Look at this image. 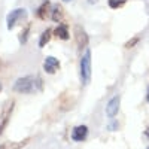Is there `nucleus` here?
Masks as SVG:
<instances>
[{"label":"nucleus","instance_id":"f257e3e1","mask_svg":"<svg viewBox=\"0 0 149 149\" xmlns=\"http://www.w3.org/2000/svg\"><path fill=\"white\" fill-rule=\"evenodd\" d=\"M14 90L21 94H30L42 90V81L36 76H22L15 81Z\"/></svg>","mask_w":149,"mask_h":149},{"label":"nucleus","instance_id":"f03ea898","mask_svg":"<svg viewBox=\"0 0 149 149\" xmlns=\"http://www.w3.org/2000/svg\"><path fill=\"white\" fill-rule=\"evenodd\" d=\"M79 72H81V81L84 85H86L91 79V49L86 48L85 52L81 58L79 64Z\"/></svg>","mask_w":149,"mask_h":149},{"label":"nucleus","instance_id":"7ed1b4c3","mask_svg":"<svg viewBox=\"0 0 149 149\" xmlns=\"http://www.w3.org/2000/svg\"><path fill=\"white\" fill-rule=\"evenodd\" d=\"M14 106H15V100L14 98H9L5 102L2 110H0V134H2L8 125V122L12 116V112H14Z\"/></svg>","mask_w":149,"mask_h":149},{"label":"nucleus","instance_id":"20e7f679","mask_svg":"<svg viewBox=\"0 0 149 149\" xmlns=\"http://www.w3.org/2000/svg\"><path fill=\"white\" fill-rule=\"evenodd\" d=\"M26 17H27V10H26V9H22V8H18V9H14L12 12H9L8 17H6L8 29L12 30V29H14L17 24L21 21V19H24Z\"/></svg>","mask_w":149,"mask_h":149},{"label":"nucleus","instance_id":"39448f33","mask_svg":"<svg viewBox=\"0 0 149 149\" xmlns=\"http://www.w3.org/2000/svg\"><path fill=\"white\" fill-rule=\"evenodd\" d=\"M74 39H76V45H78L79 49H84L88 45V34H86V31L79 26V24L74 26Z\"/></svg>","mask_w":149,"mask_h":149},{"label":"nucleus","instance_id":"423d86ee","mask_svg":"<svg viewBox=\"0 0 149 149\" xmlns=\"http://www.w3.org/2000/svg\"><path fill=\"white\" fill-rule=\"evenodd\" d=\"M119 104H121V97H119V94H116L107 102V104H106V115L109 118H113L119 112Z\"/></svg>","mask_w":149,"mask_h":149},{"label":"nucleus","instance_id":"0eeeda50","mask_svg":"<svg viewBox=\"0 0 149 149\" xmlns=\"http://www.w3.org/2000/svg\"><path fill=\"white\" fill-rule=\"evenodd\" d=\"M74 104V98H73V94H69V93H63L58 98V106L61 110H70Z\"/></svg>","mask_w":149,"mask_h":149},{"label":"nucleus","instance_id":"6e6552de","mask_svg":"<svg viewBox=\"0 0 149 149\" xmlns=\"http://www.w3.org/2000/svg\"><path fill=\"white\" fill-rule=\"evenodd\" d=\"M60 69V61L55 57H46L43 61V70L49 74L57 73V70Z\"/></svg>","mask_w":149,"mask_h":149},{"label":"nucleus","instance_id":"1a4fd4ad","mask_svg":"<svg viewBox=\"0 0 149 149\" xmlns=\"http://www.w3.org/2000/svg\"><path fill=\"white\" fill-rule=\"evenodd\" d=\"M88 134V127L86 125H76L72 130V140L74 142H84Z\"/></svg>","mask_w":149,"mask_h":149},{"label":"nucleus","instance_id":"9d476101","mask_svg":"<svg viewBox=\"0 0 149 149\" xmlns=\"http://www.w3.org/2000/svg\"><path fill=\"white\" fill-rule=\"evenodd\" d=\"M54 34L61 40H69L70 39V33H69V26L61 22L57 29H54Z\"/></svg>","mask_w":149,"mask_h":149},{"label":"nucleus","instance_id":"9b49d317","mask_svg":"<svg viewBox=\"0 0 149 149\" xmlns=\"http://www.w3.org/2000/svg\"><path fill=\"white\" fill-rule=\"evenodd\" d=\"M49 6H51V3H49V0H45V2L37 8L36 10V17L40 18V19H46L48 18V14H49Z\"/></svg>","mask_w":149,"mask_h":149},{"label":"nucleus","instance_id":"f8f14e48","mask_svg":"<svg viewBox=\"0 0 149 149\" xmlns=\"http://www.w3.org/2000/svg\"><path fill=\"white\" fill-rule=\"evenodd\" d=\"M64 18V9L63 6H60V5H54L52 8V12H51V19L55 21V22H61Z\"/></svg>","mask_w":149,"mask_h":149},{"label":"nucleus","instance_id":"ddd939ff","mask_svg":"<svg viewBox=\"0 0 149 149\" xmlns=\"http://www.w3.org/2000/svg\"><path fill=\"white\" fill-rule=\"evenodd\" d=\"M52 33H54V31H52L51 29H46V30L42 33V36H40V40H39V46H40V48H43V46H45V45H46L49 40H51Z\"/></svg>","mask_w":149,"mask_h":149},{"label":"nucleus","instance_id":"4468645a","mask_svg":"<svg viewBox=\"0 0 149 149\" xmlns=\"http://www.w3.org/2000/svg\"><path fill=\"white\" fill-rule=\"evenodd\" d=\"M30 142V137H27V139H24V140H21V142H14V143H6L5 145V149H21L22 146H26L27 143Z\"/></svg>","mask_w":149,"mask_h":149},{"label":"nucleus","instance_id":"2eb2a0df","mask_svg":"<svg viewBox=\"0 0 149 149\" xmlns=\"http://www.w3.org/2000/svg\"><path fill=\"white\" fill-rule=\"evenodd\" d=\"M29 31H30V24H27V26H26V29H22V31L19 33V43H21V45L27 42Z\"/></svg>","mask_w":149,"mask_h":149},{"label":"nucleus","instance_id":"dca6fc26","mask_svg":"<svg viewBox=\"0 0 149 149\" xmlns=\"http://www.w3.org/2000/svg\"><path fill=\"white\" fill-rule=\"evenodd\" d=\"M127 3V0H107V5L112 8V9H118L121 6H124Z\"/></svg>","mask_w":149,"mask_h":149},{"label":"nucleus","instance_id":"f3484780","mask_svg":"<svg viewBox=\"0 0 149 149\" xmlns=\"http://www.w3.org/2000/svg\"><path fill=\"white\" fill-rule=\"evenodd\" d=\"M137 42H139V37L136 36V37H133V39H130V40H128L125 45H124V46H125V48L128 49V48H133V46H134L136 43H137Z\"/></svg>","mask_w":149,"mask_h":149},{"label":"nucleus","instance_id":"a211bd4d","mask_svg":"<svg viewBox=\"0 0 149 149\" xmlns=\"http://www.w3.org/2000/svg\"><path fill=\"white\" fill-rule=\"evenodd\" d=\"M146 136H148V139H149V127L146 128Z\"/></svg>","mask_w":149,"mask_h":149},{"label":"nucleus","instance_id":"6ab92c4d","mask_svg":"<svg viewBox=\"0 0 149 149\" xmlns=\"http://www.w3.org/2000/svg\"><path fill=\"white\" fill-rule=\"evenodd\" d=\"M146 100L149 102V88H148V95H146Z\"/></svg>","mask_w":149,"mask_h":149},{"label":"nucleus","instance_id":"aec40b11","mask_svg":"<svg viewBox=\"0 0 149 149\" xmlns=\"http://www.w3.org/2000/svg\"><path fill=\"white\" fill-rule=\"evenodd\" d=\"M2 88H3V86H2V82H0V91H2Z\"/></svg>","mask_w":149,"mask_h":149},{"label":"nucleus","instance_id":"412c9836","mask_svg":"<svg viewBox=\"0 0 149 149\" xmlns=\"http://www.w3.org/2000/svg\"><path fill=\"white\" fill-rule=\"evenodd\" d=\"M0 149H5V145H2V146H0Z\"/></svg>","mask_w":149,"mask_h":149},{"label":"nucleus","instance_id":"4be33fe9","mask_svg":"<svg viewBox=\"0 0 149 149\" xmlns=\"http://www.w3.org/2000/svg\"><path fill=\"white\" fill-rule=\"evenodd\" d=\"M0 67H2V60H0Z\"/></svg>","mask_w":149,"mask_h":149},{"label":"nucleus","instance_id":"5701e85b","mask_svg":"<svg viewBox=\"0 0 149 149\" xmlns=\"http://www.w3.org/2000/svg\"><path fill=\"white\" fill-rule=\"evenodd\" d=\"M64 2H70V0H64Z\"/></svg>","mask_w":149,"mask_h":149},{"label":"nucleus","instance_id":"b1692460","mask_svg":"<svg viewBox=\"0 0 149 149\" xmlns=\"http://www.w3.org/2000/svg\"><path fill=\"white\" fill-rule=\"evenodd\" d=\"M148 149H149V146H148Z\"/></svg>","mask_w":149,"mask_h":149}]
</instances>
